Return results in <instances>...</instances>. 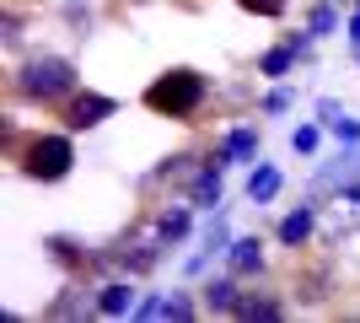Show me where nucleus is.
Instances as JSON below:
<instances>
[{
	"label": "nucleus",
	"mask_w": 360,
	"mask_h": 323,
	"mask_svg": "<svg viewBox=\"0 0 360 323\" xmlns=\"http://www.w3.org/2000/svg\"><path fill=\"white\" fill-rule=\"evenodd\" d=\"M146 103L156 108V113L183 119V113H194V108L205 103V76H194V70H172V76H162V81L146 92Z\"/></svg>",
	"instance_id": "f257e3e1"
},
{
	"label": "nucleus",
	"mask_w": 360,
	"mask_h": 323,
	"mask_svg": "<svg viewBox=\"0 0 360 323\" xmlns=\"http://www.w3.org/2000/svg\"><path fill=\"white\" fill-rule=\"evenodd\" d=\"M75 87V70L65 60H54V54H44V60H32L22 76H16V92L22 97H60Z\"/></svg>",
	"instance_id": "f03ea898"
},
{
	"label": "nucleus",
	"mask_w": 360,
	"mask_h": 323,
	"mask_svg": "<svg viewBox=\"0 0 360 323\" xmlns=\"http://www.w3.org/2000/svg\"><path fill=\"white\" fill-rule=\"evenodd\" d=\"M70 140H60V135H49V140H32L27 151H22V172L27 178H65L70 172Z\"/></svg>",
	"instance_id": "7ed1b4c3"
},
{
	"label": "nucleus",
	"mask_w": 360,
	"mask_h": 323,
	"mask_svg": "<svg viewBox=\"0 0 360 323\" xmlns=\"http://www.w3.org/2000/svg\"><path fill=\"white\" fill-rule=\"evenodd\" d=\"M108 113H113L108 97H75L70 103V129H91V124H103Z\"/></svg>",
	"instance_id": "20e7f679"
},
{
	"label": "nucleus",
	"mask_w": 360,
	"mask_h": 323,
	"mask_svg": "<svg viewBox=\"0 0 360 323\" xmlns=\"http://www.w3.org/2000/svg\"><path fill=\"white\" fill-rule=\"evenodd\" d=\"M274 189H280V172H274V167H264V172H253L248 194H253V200H274Z\"/></svg>",
	"instance_id": "39448f33"
},
{
	"label": "nucleus",
	"mask_w": 360,
	"mask_h": 323,
	"mask_svg": "<svg viewBox=\"0 0 360 323\" xmlns=\"http://www.w3.org/2000/svg\"><path fill=\"white\" fill-rule=\"evenodd\" d=\"M307 232H312V215H307V210H296V215H285L280 237H285V243H307Z\"/></svg>",
	"instance_id": "423d86ee"
},
{
	"label": "nucleus",
	"mask_w": 360,
	"mask_h": 323,
	"mask_svg": "<svg viewBox=\"0 0 360 323\" xmlns=\"http://www.w3.org/2000/svg\"><path fill=\"white\" fill-rule=\"evenodd\" d=\"M146 318H188V302H183V296H172V302H150Z\"/></svg>",
	"instance_id": "0eeeda50"
},
{
	"label": "nucleus",
	"mask_w": 360,
	"mask_h": 323,
	"mask_svg": "<svg viewBox=\"0 0 360 323\" xmlns=\"http://www.w3.org/2000/svg\"><path fill=\"white\" fill-rule=\"evenodd\" d=\"M97 308H103V312H124V308H129V286H108V291L97 296Z\"/></svg>",
	"instance_id": "6e6552de"
},
{
	"label": "nucleus",
	"mask_w": 360,
	"mask_h": 323,
	"mask_svg": "<svg viewBox=\"0 0 360 323\" xmlns=\"http://www.w3.org/2000/svg\"><path fill=\"white\" fill-rule=\"evenodd\" d=\"M231 264L237 270H258V243H237L231 248Z\"/></svg>",
	"instance_id": "1a4fd4ad"
},
{
	"label": "nucleus",
	"mask_w": 360,
	"mask_h": 323,
	"mask_svg": "<svg viewBox=\"0 0 360 323\" xmlns=\"http://www.w3.org/2000/svg\"><path fill=\"white\" fill-rule=\"evenodd\" d=\"M210 308H237V291H231V280H215V286H210Z\"/></svg>",
	"instance_id": "9d476101"
},
{
	"label": "nucleus",
	"mask_w": 360,
	"mask_h": 323,
	"mask_svg": "<svg viewBox=\"0 0 360 323\" xmlns=\"http://www.w3.org/2000/svg\"><path fill=\"white\" fill-rule=\"evenodd\" d=\"M242 11H258V16H280L285 11V0H237Z\"/></svg>",
	"instance_id": "9b49d317"
},
{
	"label": "nucleus",
	"mask_w": 360,
	"mask_h": 323,
	"mask_svg": "<svg viewBox=\"0 0 360 323\" xmlns=\"http://www.w3.org/2000/svg\"><path fill=\"white\" fill-rule=\"evenodd\" d=\"M285 65H290V49H274L269 60H264V70H269V76H280V70H285Z\"/></svg>",
	"instance_id": "f8f14e48"
},
{
	"label": "nucleus",
	"mask_w": 360,
	"mask_h": 323,
	"mask_svg": "<svg viewBox=\"0 0 360 323\" xmlns=\"http://www.w3.org/2000/svg\"><path fill=\"white\" fill-rule=\"evenodd\" d=\"M317 146V129H296V151H312Z\"/></svg>",
	"instance_id": "ddd939ff"
},
{
	"label": "nucleus",
	"mask_w": 360,
	"mask_h": 323,
	"mask_svg": "<svg viewBox=\"0 0 360 323\" xmlns=\"http://www.w3.org/2000/svg\"><path fill=\"white\" fill-rule=\"evenodd\" d=\"M349 38H355V44H360V16H355V22H349Z\"/></svg>",
	"instance_id": "4468645a"
}]
</instances>
